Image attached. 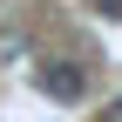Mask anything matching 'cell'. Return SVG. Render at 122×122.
Here are the masks:
<instances>
[{
	"label": "cell",
	"mask_w": 122,
	"mask_h": 122,
	"mask_svg": "<svg viewBox=\"0 0 122 122\" xmlns=\"http://www.w3.org/2000/svg\"><path fill=\"white\" fill-rule=\"evenodd\" d=\"M95 122H122V95H115V102H102V115H95Z\"/></svg>",
	"instance_id": "2"
},
{
	"label": "cell",
	"mask_w": 122,
	"mask_h": 122,
	"mask_svg": "<svg viewBox=\"0 0 122 122\" xmlns=\"http://www.w3.org/2000/svg\"><path fill=\"white\" fill-rule=\"evenodd\" d=\"M95 14H109V20H122V0H95Z\"/></svg>",
	"instance_id": "3"
},
{
	"label": "cell",
	"mask_w": 122,
	"mask_h": 122,
	"mask_svg": "<svg viewBox=\"0 0 122 122\" xmlns=\"http://www.w3.org/2000/svg\"><path fill=\"white\" fill-rule=\"evenodd\" d=\"M34 88H41L48 102H81V95H88V68L68 61V54H48V61L34 68Z\"/></svg>",
	"instance_id": "1"
}]
</instances>
